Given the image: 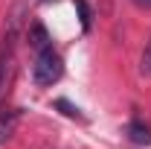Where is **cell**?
<instances>
[{"label":"cell","mask_w":151,"mask_h":149,"mask_svg":"<svg viewBox=\"0 0 151 149\" xmlns=\"http://www.w3.org/2000/svg\"><path fill=\"white\" fill-rule=\"evenodd\" d=\"M64 73V61L58 56L52 47H44V50H38L35 56V67H32V79H35V85L41 88H50V85H55L58 79Z\"/></svg>","instance_id":"cell-1"},{"label":"cell","mask_w":151,"mask_h":149,"mask_svg":"<svg viewBox=\"0 0 151 149\" xmlns=\"http://www.w3.org/2000/svg\"><path fill=\"white\" fill-rule=\"evenodd\" d=\"M15 41H18V15H12L9 29L0 41V96L6 93L9 82H12V70H15Z\"/></svg>","instance_id":"cell-2"},{"label":"cell","mask_w":151,"mask_h":149,"mask_svg":"<svg viewBox=\"0 0 151 149\" xmlns=\"http://www.w3.org/2000/svg\"><path fill=\"white\" fill-rule=\"evenodd\" d=\"M128 137H131V143H137V146H148L151 143V126L145 120L134 117L131 123H128Z\"/></svg>","instance_id":"cell-3"},{"label":"cell","mask_w":151,"mask_h":149,"mask_svg":"<svg viewBox=\"0 0 151 149\" xmlns=\"http://www.w3.org/2000/svg\"><path fill=\"white\" fill-rule=\"evenodd\" d=\"M18 120H20V111H0V146L15 134Z\"/></svg>","instance_id":"cell-4"},{"label":"cell","mask_w":151,"mask_h":149,"mask_svg":"<svg viewBox=\"0 0 151 149\" xmlns=\"http://www.w3.org/2000/svg\"><path fill=\"white\" fill-rule=\"evenodd\" d=\"M29 47H35V50H44V47H50V35H47V29L35 23V26H29Z\"/></svg>","instance_id":"cell-5"},{"label":"cell","mask_w":151,"mask_h":149,"mask_svg":"<svg viewBox=\"0 0 151 149\" xmlns=\"http://www.w3.org/2000/svg\"><path fill=\"white\" fill-rule=\"evenodd\" d=\"M139 73L151 76V41H145V50H142V58H139Z\"/></svg>","instance_id":"cell-6"},{"label":"cell","mask_w":151,"mask_h":149,"mask_svg":"<svg viewBox=\"0 0 151 149\" xmlns=\"http://www.w3.org/2000/svg\"><path fill=\"white\" fill-rule=\"evenodd\" d=\"M76 9H78V15H81V26L87 29V26H90V9H87V3H84V0H76Z\"/></svg>","instance_id":"cell-7"},{"label":"cell","mask_w":151,"mask_h":149,"mask_svg":"<svg viewBox=\"0 0 151 149\" xmlns=\"http://www.w3.org/2000/svg\"><path fill=\"white\" fill-rule=\"evenodd\" d=\"M55 105H58V108H64V114H67V117H81V114H78V108H76V105H70L67 99H58Z\"/></svg>","instance_id":"cell-8"},{"label":"cell","mask_w":151,"mask_h":149,"mask_svg":"<svg viewBox=\"0 0 151 149\" xmlns=\"http://www.w3.org/2000/svg\"><path fill=\"white\" fill-rule=\"evenodd\" d=\"M137 3H142V6H151V0H137Z\"/></svg>","instance_id":"cell-9"}]
</instances>
